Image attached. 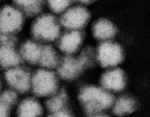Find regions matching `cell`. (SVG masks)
I'll list each match as a JSON object with an SVG mask.
<instances>
[{
	"label": "cell",
	"instance_id": "cell-1",
	"mask_svg": "<svg viewBox=\"0 0 150 117\" xmlns=\"http://www.w3.org/2000/svg\"><path fill=\"white\" fill-rule=\"evenodd\" d=\"M78 100L88 117L105 112L112 107L116 98L111 92L93 85L82 87L79 92Z\"/></svg>",
	"mask_w": 150,
	"mask_h": 117
},
{
	"label": "cell",
	"instance_id": "cell-2",
	"mask_svg": "<svg viewBox=\"0 0 150 117\" xmlns=\"http://www.w3.org/2000/svg\"><path fill=\"white\" fill-rule=\"evenodd\" d=\"M33 20L30 27L31 38L42 44L55 42L62 32L59 17L52 13H41Z\"/></svg>",
	"mask_w": 150,
	"mask_h": 117
},
{
	"label": "cell",
	"instance_id": "cell-3",
	"mask_svg": "<svg viewBox=\"0 0 150 117\" xmlns=\"http://www.w3.org/2000/svg\"><path fill=\"white\" fill-rule=\"evenodd\" d=\"M59 77L52 69L40 68L33 72L30 91L36 97L47 98L59 89Z\"/></svg>",
	"mask_w": 150,
	"mask_h": 117
},
{
	"label": "cell",
	"instance_id": "cell-4",
	"mask_svg": "<svg viewBox=\"0 0 150 117\" xmlns=\"http://www.w3.org/2000/svg\"><path fill=\"white\" fill-rule=\"evenodd\" d=\"M27 18L25 15L10 3L0 6V35L18 36L23 30Z\"/></svg>",
	"mask_w": 150,
	"mask_h": 117
},
{
	"label": "cell",
	"instance_id": "cell-5",
	"mask_svg": "<svg viewBox=\"0 0 150 117\" xmlns=\"http://www.w3.org/2000/svg\"><path fill=\"white\" fill-rule=\"evenodd\" d=\"M96 51L97 62L102 68L117 67L124 61L123 47L119 43L112 40L101 41Z\"/></svg>",
	"mask_w": 150,
	"mask_h": 117
},
{
	"label": "cell",
	"instance_id": "cell-6",
	"mask_svg": "<svg viewBox=\"0 0 150 117\" xmlns=\"http://www.w3.org/2000/svg\"><path fill=\"white\" fill-rule=\"evenodd\" d=\"M32 74L29 68L22 64L4 71V78L9 88L25 94L30 91Z\"/></svg>",
	"mask_w": 150,
	"mask_h": 117
},
{
	"label": "cell",
	"instance_id": "cell-7",
	"mask_svg": "<svg viewBox=\"0 0 150 117\" xmlns=\"http://www.w3.org/2000/svg\"><path fill=\"white\" fill-rule=\"evenodd\" d=\"M91 18V12L83 6L69 7L59 17L61 25L65 30L83 29Z\"/></svg>",
	"mask_w": 150,
	"mask_h": 117
},
{
	"label": "cell",
	"instance_id": "cell-8",
	"mask_svg": "<svg viewBox=\"0 0 150 117\" xmlns=\"http://www.w3.org/2000/svg\"><path fill=\"white\" fill-rule=\"evenodd\" d=\"M86 36L82 30H65L55 41L57 47L64 54L74 55L80 51Z\"/></svg>",
	"mask_w": 150,
	"mask_h": 117
},
{
	"label": "cell",
	"instance_id": "cell-9",
	"mask_svg": "<svg viewBox=\"0 0 150 117\" xmlns=\"http://www.w3.org/2000/svg\"><path fill=\"white\" fill-rule=\"evenodd\" d=\"M55 69L59 78L68 81L77 79L86 70L78 56L69 54L60 57Z\"/></svg>",
	"mask_w": 150,
	"mask_h": 117
},
{
	"label": "cell",
	"instance_id": "cell-10",
	"mask_svg": "<svg viewBox=\"0 0 150 117\" xmlns=\"http://www.w3.org/2000/svg\"><path fill=\"white\" fill-rule=\"evenodd\" d=\"M100 83L102 88L110 92H121L127 85V76L125 72L117 66L110 68L102 73Z\"/></svg>",
	"mask_w": 150,
	"mask_h": 117
},
{
	"label": "cell",
	"instance_id": "cell-11",
	"mask_svg": "<svg viewBox=\"0 0 150 117\" xmlns=\"http://www.w3.org/2000/svg\"><path fill=\"white\" fill-rule=\"evenodd\" d=\"M43 44L32 38L22 42L18 49L23 62L31 66H38Z\"/></svg>",
	"mask_w": 150,
	"mask_h": 117
},
{
	"label": "cell",
	"instance_id": "cell-12",
	"mask_svg": "<svg viewBox=\"0 0 150 117\" xmlns=\"http://www.w3.org/2000/svg\"><path fill=\"white\" fill-rule=\"evenodd\" d=\"M92 35L98 41L112 40L116 36L117 29L114 23L106 18L95 20L91 25Z\"/></svg>",
	"mask_w": 150,
	"mask_h": 117
},
{
	"label": "cell",
	"instance_id": "cell-13",
	"mask_svg": "<svg viewBox=\"0 0 150 117\" xmlns=\"http://www.w3.org/2000/svg\"><path fill=\"white\" fill-rule=\"evenodd\" d=\"M16 46L0 44V69L4 71L23 64Z\"/></svg>",
	"mask_w": 150,
	"mask_h": 117
},
{
	"label": "cell",
	"instance_id": "cell-14",
	"mask_svg": "<svg viewBox=\"0 0 150 117\" xmlns=\"http://www.w3.org/2000/svg\"><path fill=\"white\" fill-rule=\"evenodd\" d=\"M16 110L18 117H40L44 113L42 104L35 96L27 97L18 101Z\"/></svg>",
	"mask_w": 150,
	"mask_h": 117
},
{
	"label": "cell",
	"instance_id": "cell-15",
	"mask_svg": "<svg viewBox=\"0 0 150 117\" xmlns=\"http://www.w3.org/2000/svg\"><path fill=\"white\" fill-rule=\"evenodd\" d=\"M26 18H33L42 13L45 6V0H10Z\"/></svg>",
	"mask_w": 150,
	"mask_h": 117
},
{
	"label": "cell",
	"instance_id": "cell-16",
	"mask_svg": "<svg viewBox=\"0 0 150 117\" xmlns=\"http://www.w3.org/2000/svg\"><path fill=\"white\" fill-rule=\"evenodd\" d=\"M137 101L134 97L123 95L115 99L112 112L117 116L123 117L132 113L137 110Z\"/></svg>",
	"mask_w": 150,
	"mask_h": 117
},
{
	"label": "cell",
	"instance_id": "cell-17",
	"mask_svg": "<svg viewBox=\"0 0 150 117\" xmlns=\"http://www.w3.org/2000/svg\"><path fill=\"white\" fill-rule=\"evenodd\" d=\"M60 56L52 45L44 44L38 66L42 68L55 69L59 62Z\"/></svg>",
	"mask_w": 150,
	"mask_h": 117
},
{
	"label": "cell",
	"instance_id": "cell-18",
	"mask_svg": "<svg viewBox=\"0 0 150 117\" xmlns=\"http://www.w3.org/2000/svg\"><path fill=\"white\" fill-rule=\"evenodd\" d=\"M69 96L65 88L59 89L54 94L46 98L44 104L46 109L52 114L67 107Z\"/></svg>",
	"mask_w": 150,
	"mask_h": 117
},
{
	"label": "cell",
	"instance_id": "cell-19",
	"mask_svg": "<svg viewBox=\"0 0 150 117\" xmlns=\"http://www.w3.org/2000/svg\"><path fill=\"white\" fill-rule=\"evenodd\" d=\"M78 57L86 70L92 68L98 63L96 49L91 45L86 46L82 49Z\"/></svg>",
	"mask_w": 150,
	"mask_h": 117
},
{
	"label": "cell",
	"instance_id": "cell-20",
	"mask_svg": "<svg viewBox=\"0 0 150 117\" xmlns=\"http://www.w3.org/2000/svg\"><path fill=\"white\" fill-rule=\"evenodd\" d=\"M45 6L54 15H60L71 7L74 0H45Z\"/></svg>",
	"mask_w": 150,
	"mask_h": 117
},
{
	"label": "cell",
	"instance_id": "cell-21",
	"mask_svg": "<svg viewBox=\"0 0 150 117\" xmlns=\"http://www.w3.org/2000/svg\"><path fill=\"white\" fill-rule=\"evenodd\" d=\"M18 96V94L10 88L0 92V100L13 109L16 106L19 101Z\"/></svg>",
	"mask_w": 150,
	"mask_h": 117
},
{
	"label": "cell",
	"instance_id": "cell-22",
	"mask_svg": "<svg viewBox=\"0 0 150 117\" xmlns=\"http://www.w3.org/2000/svg\"><path fill=\"white\" fill-rule=\"evenodd\" d=\"M49 117H74V115L72 111L68 109V107H66L61 110L58 111L54 113L50 114Z\"/></svg>",
	"mask_w": 150,
	"mask_h": 117
},
{
	"label": "cell",
	"instance_id": "cell-23",
	"mask_svg": "<svg viewBox=\"0 0 150 117\" xmlns=\"http://www.w3.org/2000/svg\"><path fill=\"white\" fill-rule=\"evenodd\" d=\"M13 108L0 100V117H9Z\"/></svg>",
	"mask_w": 150,
	"mask_h": 117
},
{
	"label": "cell",
	"instance_id": "cell-24",
	"mask_svg": "<svg viewBox=\"0 0 150 117\" xmlns=\"http://www.w3.org/2000/svg\"><path fill=\"white\" fill-rule=\"evenodd\" d=\"M98 1V0H74L76 2L83 5H90Z\"/></svg>",
	"mask_w": 150,
	"mask_h": 117
},
{
	"label": "cell",
	"instance_id": "cell-25",
	"mask_svg": "<svg viewBox=\"0 0 150 117\" xmlns=\"http://www.w3.org/2000/svg\"><path fill=\"white\" fill-rule=\"evenodd\" d=\"M1 91H2V82L0 78V92Z\"/></svg>",
	"mask_w": 150,
	"mask_h": 117
},
{
	"label": "cell",
	"instance_id": "cell-26",
	"mask_svg": "<svg viewBox=\"0 0 150 117\" xmlns=\"http://www.w3.org/2000/svg\"><path fill=\"white\" fill-rule=\"evenodd\" d=\"M2 0H0V6L1 5V2H2Z\"/></svg>",
	"mask_w": 150,
	"mask_h": 117
}]
</instances>
